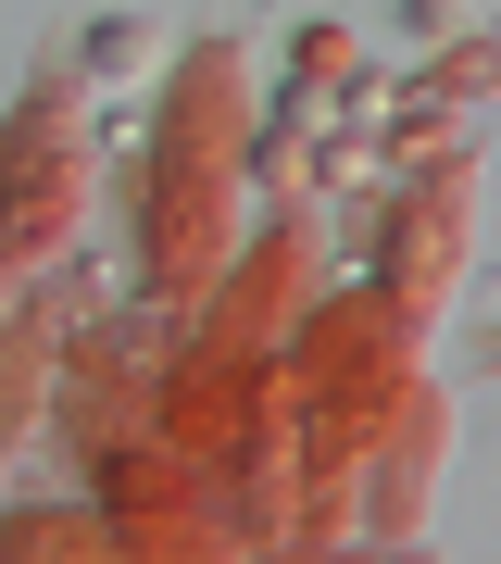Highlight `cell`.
Listing matches in <instances>:
<instances>
[{
    "instance_id": "1",
    "label": "cell",
    "mask_w": 501,
    "mask_h": 564,
    "mask_svg": "<svg viewBox=\"0 0 501 564\" xmlns=\"http://www.w3.org/2000/svg\"><path fill=\"white\" fill-rule=\"evenodd\" d=\"M151 63H163V39H151L139 13H113V25H100V39H88V76H100V88H139Z\"/></svg>"
},
{
    "instance_id": "3",
    "label": "cell",
    "mask_w": 501,
    "mask_h": 564,
    "mask_svg": "<svg viewBox=\"0 0 501 564\" xmlns=\"http://www.w3.org/2000/svg\"><path fill=\"white\" fill-rule=\"evenodd\" d=\"M401 25H414V39H451V25H464V0H401Z\"/></svg>"
},
{
    "instance_id": "2",
    "label": "cell",
    "mask_w": 501,
    "mask_h": 564,
    "mask_svg": "<svg viewBox=\"0 0 501 564\" xmlns=\"http://www.w3.org/2000/svg\"><path fill=\"white\" fill-rule=\"evenodd\" d=\"M301 176H314V139H301V113H288L276 139H263V188H301Z\"/></svg>"
}]
</instances>
